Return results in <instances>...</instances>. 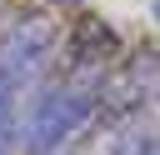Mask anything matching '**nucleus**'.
Here are the masks:
<instances>
[{
  "label": "nucleus",
  "mask_w": 160,
  "mask_h": 155,
  "mask_svg": "<svg viewBox=\"0 0 160 155\" xmlns=\"http://www.w3.org/2000/svg\"><path fill=\"white\" fill-rule=\"evenodd\" d=\"M50 40H55V30H50L45 15H20V20L0 35V75L15 85V95L40 75V65H45V55H50Z\"/></svg>",
  "instance_id": "obj_1"
},
{
  "label": "nucleus",
  "mask_w": 160,
  "mask_h": 155,
  "mask_svg": "<svg viewBox=\"0 0 160 155\" xmlns=\"http://www.w3.org/2000/svg\"><path fill=\"white\" fill-rule=\"evenodd\" d=\"M90 115H95V95H85V90H50L35 105V115H30V150L45 155V150L65 145Z\"/></svg>",
  "instance_id": "obj_2"
},
{
  "label": "nucleus",
  "mask_w": 160,
  "mask_h": 155,
  "mask_svg": "<svg viewBox=\"0 0 160 155\" xmlns=\"http://www.w3.org/2000/svg\"><path fill=\"white\" fill-rule=\"evenodd\" d=\"M110 55H120V30L110 20H100V15L75 20V30H70V65H85L90 70V65H100Z\"/></svg>",
  "instance_id": "obj_3"
},
{
  "label": "nucleus",
  "mask_w": 160,
  "mask_h": 155,
  "mask_svg": "<svg viewBox=\"0 0 160 155\" xmlns=\"http://www.w3.org/2000/svg\"><path fill=\"white\" fill-rule=\"evenodd\" d=\"M120 155H125V150H120ZM130 155H155V145H150V140H140V150H130Z\"/></svg>",
  "instance_id": "obj_4"
}]
</instances>
